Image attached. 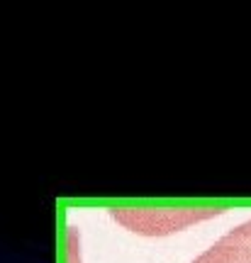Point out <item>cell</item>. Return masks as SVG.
I'll list each match as a JSON object with an SVG mask.
<instances>
[{
	"instance_id": "cell-1",
	"label": "cell",
	"mask_w": 251,
	"mask_h": 263,
	"mask_svg": "<svg viewBox=\"0 0 251 263\" xmlns=\"http://www.w3.org/2000/svg\"><path fill=\"white\" fill-rule=\"evenodd\" d=\"M212 212H115V219L139 234H168L183 229L188 222L205 219Z\"/></svg>"
},
{
	"instance_id": "cell-2",
	"label": "cell",
	"mask_w": 251,
	"mask_h": 263,
	"mask_svg": "<svg viewBox=\"0 0 251 263\" xmlns=\"http://www.w3.org/2000/svg\"><path fill=\"white\" fill-rule=\"evenodd\" d=\"M193 263H251V219L229 229Z\"/></svg>"
}]
</instances>
